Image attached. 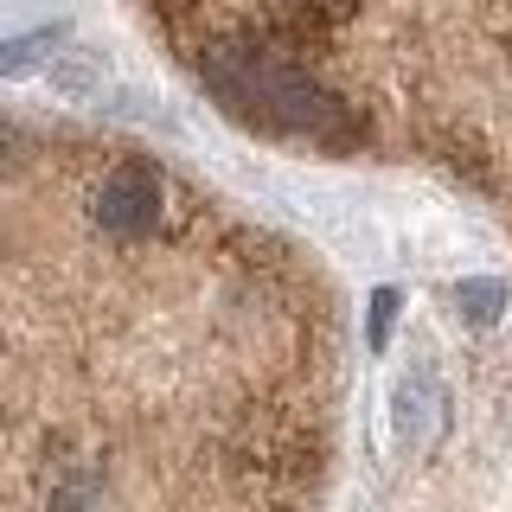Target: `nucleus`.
Instances as JSON below:
<instances>
[{
    "label": "nucleus",
    "mask_w": 512,
    "mask_h": 512,
    "mask_svg": "<svg viewBox=\"0 0 512 512\" xmlns=\"http://www.w3.org/2000/svg\"><path fill=\"white\" fill-rule=\"evenodd\" d=\"M442 423H448V391H442V378H436V372H410L404 384H397V429H404V442L423 455V448L442 436Z\"/></svg>",
    "instance_id": "f03ea898"
},
{
    "label": "nucleus",
    "mask_w": 512,
    "mask_h": 512,
    "mask_svg": "<svg viewBox=\"0 0 512 512\" xmlns=\"http://www.w3.org/2000/svg\"><path fill=\"white\" fill-rule=\"evenodd\" d=\"M391 320H397V295H391V288H378V295H372V333H365V346H372V352H384Z\"/></svg>",
    "instance_id": "20e7f679"
},
{
    "label": "nucleus",
    "mask_w": 512,
    "mask_h": 512,
    "mask_svg": "<svg viewBox=\"0 0 512 512\" xmlns=\"http://www.w3.org/2000/svg\"><path fill=\"white\" fill-rule=\"evenodd\" d=\"M455 308H461V320H474V327H493V320L512 308V288L506 282H461Z\"/></svg>",
    "instance_id": "7ed1b4c3"
},
{
    "label": "nucleus",
    "mask_w": 512,
    "mask_h": 512,
    "mask_svg": "<svg viewBox=\"0 0 512 512\" xmlns=\"http://www.w3.org/2000/svg\"><path fill=\"white\" fill-rule=\"evenodd\" d=\"M26 167L90 231L135 314L7 237V512L314 500L333 327L314 269L167 160L58 141Z\"/></svg>",
    "instance_id": "f257e3e1"
}]
</instances>
